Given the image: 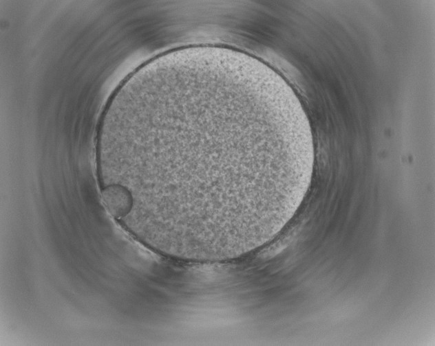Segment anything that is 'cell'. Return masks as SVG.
I'll list each match as a JSON object with an SVG mask.
<instances>
[{"instance_id":"obj_1","label":"cell","mask_w":435,"mask_h":346,"mask_svg":"<svg viewBox=\"0 0 435 346\" xmlns=\"http://www.w3.org/2000/svg\"><path fill=\"white\" fill-rule=\"evenodd\" d=\"M275 101L232 73L156 69L119 87L102 117V198L169 255L218 257L258 244L286 221L296 182Z\"/></svg>"}]
</instances>
